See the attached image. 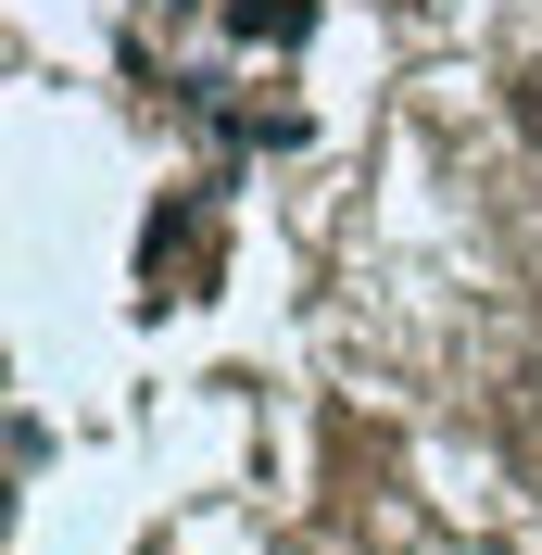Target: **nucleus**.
Segmentation results:
<instances>
[{
    "mask_svg": "<svg viewBox=\"0 0 542 555\" xmlns=\"http://www.w3.org/2000/svg\"><path fill=\"white\" fill-rule=\"evenodd\" d=\"M517 127H530V152H542V64H517Z\"/></svg>",
    "mask_w": 542,
    "mask_h": 555,
    "instance_id": "obj_1",
    "label": "nucleus"
}]
</instances>
